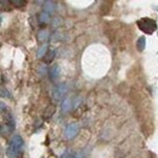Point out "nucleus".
Segmentation results:
<instances>
[{
    "label": "nucleus",
    "instance_id": "obj_1",
    "mask_svg": "<svg viewBox=\"0 0 158 158\" xmlns=\"http://www.w3.org/2000/svg\"><path fill=\"white\" fill-rule=\"evenodd\" d=\"M138 27L140 31H142L145 34H152L153 32L157 31V23L156 21L151 20V19H140L138 21Z\"/></svg>",
    "mask_w": 158,
    "mask_h": 158
},
{
    "label": "nucleus",
    "instance_id": "obj_2",
    "mask_svg": "<svg viewBox=\"0 0 158 158\" xmlns=\"http://www.w3.org/2000/svg\"><path fill=\"white\" fill-rule=\"evenodd\" d=\"M67 90H68V86L66 83H61L57 86H55L54 91H52V99L55 102H59L62 100V98L67 94Z\"/></svg>",
    "mask_w": 158,
    "mask_h": 158
},
{
    "label": "nucleus",
    "instance_id": "obj_3",
    "mask_svg": "<svg viewBox=\"0 0 158 158\" xmlns=\"http://www.w3.org/2000/svg\"><path fill=\"white\" fill-rule=\"evenodd\" d=\"M79 131V127L77 123H69L67 127H66V130H64V136L66 139L71 140V139L76 138V135L78 134Z\"/></svg>",
    "mask_w": 158,
    "mask_h": 158
},
{
    "label": "nucleus",
    "instance_id": "obj_4",
    "mask_svg": "<svg viewBox=\"0 0 158 158\" xmlns=\"http://www.w3.org/2000/svg\"><path fill=\"white\" fill-rule=\"evenodd\" d=\"M60 74H61V68H60L59 64L51 66V68L49 69V77H50V79L54 81V80H56V79L59 78Z\"/></svg>",
    "mask_w": 158,
    "mask_h": 158
},
{
    "label": "nucleus",
    "instance_id": "obj_5",
    "mask_svg": "<svg viewBox=\"0 0 158 158\" xmlns=\"http://www.w3.org/2000/svg\"><path fill=\"white\" fill-rule=\"evenodd\" d=\"M10 146L21 150L22 146H23V139L21 138L20 135H14V138L11 139V141H10Z\"/></svg>",
    "mask_w": 158,
    "mask_h": 158
},
{
    "label": "nucleus",
    "instance_id": "obj_6",
    "mask_svg": "<svg viewBox=\"0 0 158 158\" xmlns=\"http://www.w3.org/2000/svg\"><path fill=\"white\" fill-rule=\"evenodd\" d=\"M21 153H22L21 150L15 148V147H12V146H9L7 150H6V155H7L9 158H20Z\"/></svg>",
    "mask_w": 158,
    "mask_h": 158
},
{
    "label": "nucleus",
    "instance_id": "obj_7",
    "mask_svg": "<svg viewBox=\"0 0 158 158\" xmlns=\"http://www.w3.org/2000/svg\"><path fill=\"white\" fill-rule=\"evenodd\" d=\"M12 130H14V129L10 128L7 124H5V123L0 124V135H1V136H6V135H9Z\"/></svg>",
    "mask_w": 158,
    "mask_h": 158
},
{
    "label": "nucleus",
    "instance_id": "obj_8",
    "mask_svg": "<svg viewBox=\"0 0 158 158\" xmlns=\"http://www.w3.org/2000/svg\"><path fill=\"white\" fill-rule=\"evenodd\" d=\"M55 2L54 1H45L44 2V11L48 14H51L52 11H55Z\"/></svg>",
    "mask_w": 158,
    "mask_h": 158
},
{
    "label": "nucleus",
    "instance_id": "obj_9",
    "mask_svg": "<svg viewBox=\"0 0 158 158\" xmlns=\"http://www.w3.org/2000/svg\"><path fill=\"white\" fill-rule=\"evenodd\" d=\"M38 20H39V22L40 23H43V24L48 23V22L50 21V14H48V12H45V11L40 12L39 16H38Z\"/></svg>",
    "mask_w": 158,
    "mask_h": 158
},
{
    "label": "nucleus",
    "instance_id": "obj_10",
    "mask_svg": "<svg viewBox=\"0 0 158 158\" xmlns=\"http://www.w3.org/2000/svg\"><path fill=\"white\" fill-rule=\"evenodd\" d=\"M55 51L54 50H48V52L45 54V56H44V62H46V63H50V62H52V60L55 59Z\"/></svg>",
    "mask_w": 158,
    "mask_h": 158
},
{
    "label": "nucleus",
    "instance_id": "obj_11",
    "mask_svg": "<svg viewBox=\"0 0 158 158\" xmlns=\"http://www.w3.org/2000/svg\"><path fill=\"white\" fill-rule=\"evenodd\" d=\"M48 38H49V32L46 29H41V31L38 32V40H39L40 43L46 41Z\"/></svg>",
    "mask_w": 158,
    "mask_h": 158
},
{
    "label": "nucleus",
    "instance_id": "obj_12",
    "mask_svg": "<svg viewBox=\"0 0 158 158\" xmlns=\"http://www.w3.org/2000/svg\"><path fill=\"white\" fill-rule=\"evenodd\" d=\"M71 107H72L71 99L67 98V99L63 101V103H62V106H61V110H62V112H68V111L71 110Z\"/></svg>",
    "mask_w": 158,
    "mask_h": 158
},
{
    "label": "nucleus",
    "instance_id": "obj_13",
    "mask_svg": "<svg viewBox=\"0 0 158 158\" xmlns=\"http://www.w3.org/2000/svg\"><path fill=\"white\" fill-rule=\"evenodd\" d=\"M145 44H146V38L145 37H141L138 40V50L139 51H142L145 49Z\"/></svg>",
    "mask_w": 158,
    "mask_h": 158
},
{
    "label": "nucleus",
    "instance_id": "obj_14",
    "mask_svg": "<svg viewBox=\"0 0 158 158\" xmlns=\"http://www.w3.org/2000/svg\"><path fill=\"white\" fill-rule=\"evenodd\" d=\"M46 52H48V45H43V46L40 48L39 50H38V52H37V56H38V57H44Z\"/></svg>",
    "mask_w": 158,
    "mask_h": 158
},
{
    "label": "nucleus",
    "instance_id": "obj_15",
    "mask_svg": "<svg viewBox=\"0 0 158 158\" xmlns=\"http://www.w3.org/2000/svg\"><path fill=\"white\" fill-rule=\"evenodd\" d=\"M76 156H77V153H76V152H73V151L68 150V151H66V152L61 156V158H76Z\"/></svg>",
    "mask_w": 158,
    "mask_h": 158
},
{
    "label": "nucleus",
    "instance_id": "obj_16",
    "mask_svg": "<svg viewBox=\"0 0 158 158\" xmlns=\"http://www.w3.org/2000/svg\"><path fill=\"white\" fill-rule=\"evenodd\" d=\"M54 112H55V107H54V106H49V107L46 108V111H45V118L51 117V116L54 114Z\"/></svg>",
    "mask_w": 158,
    "mask_h": 158
},
{
    "label": "nucleus",
    "instance_id": "obj_17",
    "mask_svg": "<svg viewBox=\"0 0 158 158\" xmlns=\"http://www.w3.org/2000/svg\"><path fill=\"white\" fill-rule=\"evenodd\" d=\"M26 4H27V2L23 1V0H12V1H11V5L17 6V7H22V6H24Z\"/></svg>",
    "mask_w": 158,
    "mask_h": 158
},
{
    "label": "nucleus",
    "instance_id": "obj_18",
    "mask_svg": "<svg viewBox=\"0 0 158 158\" xmlns=\"http://www.w3.org/2000/svg\"><path fill=\"white\" fill-rule=\"evenodd\" d=\"M0 96H1V98H10L9 91H7L4 86H0Z\"/></svg>",
    "mask_w": 158,
    "mask_h": 158
},
{
    "label": "nucleus",
    "instance_id": "obj_19",
    "mask_svg": "<svg viewBox=\"0 0 158 158\" xmlns=\"http://www.w3.org/2000/svg\"><path fill=\"white\" fill-rule=\"evenodd\" d=\"M0 5H1V7L2 9H5V10H9V5H11V1H7V0H1L0 1Z\"/></svg>",
    "mask_w": 158,
    "mask_h": 158
},
{
    "label": "nucleus",
    "instance_id": "obj_20",
    "mask_svg": "<svg viewBox=\"0 0 158 158\" xmlns=\"http://www.w3.org/2000/svg\"><path fill=\"white\" fill-rule=\"evenodd\" d=\"M39 73H40V76H44V74L46 73V69H45L44 66H41V67L39 68Z\"/></svg>",
    "mask_w": 158,
    "mask_h": 158
},
{
    "label": "nucleus",
    "instance_id": "obj_21",
    "mask_svg": "<svg viewBox=\"0 0 158 158\" xmlns=\"http://www.w3.org/2000/svg\"><path fill=\"white\" fill-rule=\"evenodd\" d=\"M5 110H6V105H5L4 102L0 101V112H4Z\"/></svg>",
    "mask_w": 158,
    "mask_h": 158
},
{
    "label": "nucleus",
    "instance_id": "obj_22",
    "mask_svg": "<svg viewBox=\"0 0 158 158\" xmlns=\"http://www.w3.org/2000/svg\"><path fill=\"white\" fill-rule=\"evenodd\" d=\"M0 22H1V17H0Z\"/></svg>",
    "mask_w": 158,
    "mask_h": 158
}]
</instances>
